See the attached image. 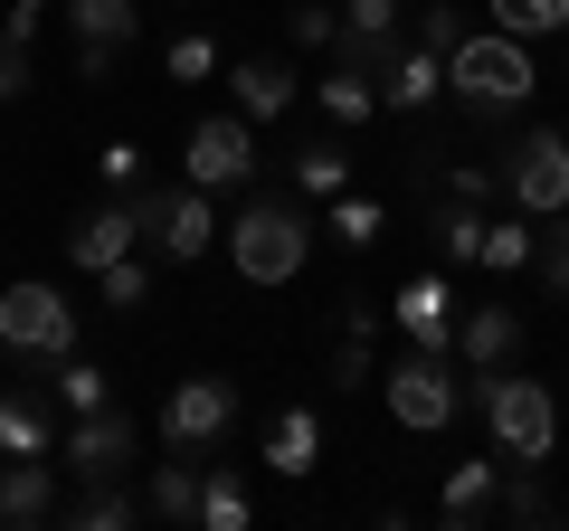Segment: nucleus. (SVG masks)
I'll use <instances>...</instances> for the list:
<instances>
[{
  "label": "nucleus",
  "mask_w": 569,
  "mask_h": 531,
  "mask_svg": "<svg viewBox=\"0 0 569 531\" xmlns=\"http://www.w3.org/2000/svg\"><path fill=\"white\" fill-rule=\"evenodd\" d=\"M228 266H238L247 285H295L313 266V219L284 190H247V209L228 219Z\"/></svg>",
  "instance_id": "1"
},
{
  "label": "nucleus",
  "mask_w": 569,
  "mask_h": 531,
  "mask_svg": "<svg viewBox=\"0 0 569 531\" xmlns=\"http://www.w3.org/2000/svg\"><path fill=\"white\" fill-rule=\"evenodd\" d=\"M447 86L475 104V114H512V104H531V96H541L531 39H512V29H466V39L447 48Z\"/></svg>",
  "instance_id": "2"
},
{
  "label": "nucleus",
  "mask_w": 569,
  "mask_h": 531,
  "mask_svg": "<svg viewBox=\"0 0 569 531\" xmlns=\"http://www.w3.org/2000/svg\"><path fill=\"white\" fill-rule=\"evenodd\" d=\"M475 409H485L493 447L512 455V465H541L550 447H560V399H550L541 380H522V370H475Z\"/></svg>",
  "instance_id": "3"
},
{
  "label": "nucleus",
  "mask_w": 569,
  "mask_h": 531,
  "mask_svg": "<svg viewBox=\"0 0 569 531\" xmlns=\"http://www.w3.org/2000/svg\"><path fill=\"white\" fill-rule=\"evenodd\" d=\"M0 351L20 370H58L77 351V304L58 285H10L0 294Z\"/></svg>",
  "instance_id": "4"
},
{
  "label": "nucleus",
  "mask_w": 569,
  "mask_h": 531,
  "mask_svg": "<svg viewBox=\"0 0 569 531\" xmlns=\"http://www.w3.org/2000/svg\"><path fill=\"white\" fill-rule=\"evenodd\" d=\"M493 171H503V200L531 209V219H560V209H569V133H560V123H531V133H512Z\"/></svg>",
  "instance_id": "5"
},
{
  "label": "nucleus",
  "mask_w": 569,
  "mask_h": 531,
  "mask_svg": "<svg viewBox=\"0 0 569 531\" xmlns=\"http://www.w3.org/2000/svg\"><path fill=\"white\" fill-rule=\"evenodd\" d=\"M380 399H389V418H399L408 437H437V428H456V418H466V389H456L447 351H418V342H408V361L380 380Z\"/></svg>",
  "instance_id": "6"
},
{
  "label": "nucleus",
  "mask_w": 569,
  "mask_h": 531,
  "mask_svg": "<svg viewBox=\"0 0 569 531\" xmlns=\"http://www.w3.org/2000/svg\"><path fill=\"white\" fill-rule=\"evenodd\" d=\"M142 465V428L104 399V409H86L77 428H67V447H58V474H77V484H123V474Z\"/></svg>",
  "instance_id": "7"
},
{
  "label": "nucleus",
  "mask_w": 569,
  "mask_h": 531,
  "mask_svg": "<svg viewBox=\"0 0 569 531\" xmlns=\"http://www.w3.org/2000/svg\"><path fill=\"white\" fill-rule=\"evenodd\" d=\"M228 428H238V380H181L162 399V447L181 455H219Z\"/></svg>",
  "instance_id": "8"
},
{
  "label": "nucleus",
  "mask_w": 569,
  "mask_h": 531,
  "mask_svg": "<svg viewBox=\"0 0 569 531\" xmlns=\"http://www.w3.org/2000/svg\"><path fill=\"white\" fill-rule=\"evenodd\" d=\"M181 171L200 190H247L257 181V143H247V114H200L181 143Z\"/></svg>",
  "instance_id": "9"
},
{
  "label": "nucleus",
  "mask_w": 569,
  "mask_h": 531,
  "mask_svg": "<svg viewBox=\"0 0 569 531\" xmlns=\"http://www.w3.org/2000/svg\"><path fill=\"white\" fill-rule=\"evenodd\" d=\"M399 20H408V0H342V29H332V58L361 67V77H389L399 67Z\"/></svg>",
  "instance_id": "10"
},
{
  "label": "nucleus",
  "mask_w": 569,
  "mask_h": 531,
  "mask_svg": "<svg viewBox=\"0 0 569 531\" xmlns=\"http://www.w3.org/2000/svg\"><path fill=\"white\" fill-rule=\"evenodd\" d=\"M133 238H142V219H133V200H123V190H104L96 209H77V219H67V266H77V275H104V266L114 257H133Z\"/></svg>",
  "instance_id": "11"
},
{
  "label": "nucleus",
  "mask_w": 569,
  "mask_h": 531,
  "mask_svg": "<svg viewBox=\"0 0 569 531\" xmlns=\"http://www.w3.org/2000/svg\"><path fill=\"white\" fill-rule=\"evenodd\" d=\"M209 200H219V190H200V181L162 190V219H152V247H162L171 266H200L209 247L228 238V228H219V209H209Z\"/></svg>",
  "instance_id": "12"
},
{
  "label": "nucleus",
  "mask_w": 569,
  "mask_h": 531,
  "mask_svg": "<svg viewBox=\"0 0 569 531\" xmlns=\"http://www.w3.org/2000/svg\"><path fill=\"white\" fill-rule=\"evenodd\" d=\"M0 522L10 531L58 522V465H48V455H0Z\"/></svg>",
  "instance_id": "13"
},
{
  "label": "nucleus",
  "mask_w": 569,
  "mask_h": 531,
  "mask_svg": "<svg viewBox=\"0 0 569 531\" xmlns=\"http://www.w3.org/2000/svg\"><path fill=\"white\" fill-rule=\"evenodd\" d=\"M389 313H399V332H408L418 351H456V313H466V304H456L447 275H408Z\"/></svg>",
  "instance_id": "14"
},
{
  "label": "nucleus",
  "mask_w": 569,
  "mask_h": 531,
  "mask_svg": "<svg viewBox=\"0 0 569 531\" xmlns=\"http://www.w3.org/2000/svg\"><path fill=\"white\" fill-rule=\"evenodd\" d=\"M427 219H437V257H447V266H485V228H493L485 200H466V190H427Z\"/></svg>",
  "instance_id": "15"
},
{
  "label": "nucleus",
  "mask_w": 569,
  "mask_h": 531,
  "mask_svg": "<svg viewBox=\"0 0 569 531\" xmlns=\"http://www.w3.org/2000/svg\"><path fill=\"white\" fill-rule=\"evenodd\" d=\"M456 351H466L475 370L522 361V313H512V304H466V313H456Z\"/></svg>",
  "instance_id": "16"
},
{
  "label": "nucleus",
  "mask_w": 569,
  "mask_h": 531,
  "mask_svg": "<svg viewBox=\"0 0 569 531\" xmlns=\"http://www.w3.org/2000/svg\"><path fill=\"white\" fill-rule=\"evenodd\" d=\"M493 484H503V455H466V465L447 474V493H437V522H447V531L493 522Z\"/></svg>",
  "instance_id": "17"
},
{
  "label": "nucleus",
  "mask_w": 569,
  "mask_h": 531,
  "mask_svg": "<svg viewBox=\"0 0 569 531\" xmlns=\"http://www.w3.org/2000/svg\"><path fill=\"white\" fill-rule=\"evenodd\" d=\"M313 465H323V418L313 409H276L266 418V474L295 484V474H313Z\"/></svg>",
  "instance_id": "18"
},
{
  "label": "nucleus",
  "mask_w": 569,
  "mask_h": 531,
  "mask_svg": "<svg viewBox=\"0 0 569 531\" xmlns=\"http://www.w3.org/2000/svg\"><path fill=\"white\" fill-rule=\"evenodd\" d=\"M48 447H58L48 389H0V455H48Z\"/></svg>",
  "instance_id": "19"
},
{
  "label": "nucleus",
  "mask_w": 569,
  "mask_h": 531,
  "mask_svg": "<svg viewBox=\"0 0 569 531\" xmlns=\"http://www.w3.org/2000/svg\"><path fill=\"white\" fill-rule=\"evenodd\" d=\"M437 96H447V58L408 39V48H399V67L380 77V104H399V114H427Z\"/></svg>",
  "instance_id": "20"
},
{
  "label": "nucleus",
  "mask_w": 569,
  "mask_h": 531,
  "mask_svg": "<svg viewBox=\"0 0 569 531\" xmlns=\"http://www.w3.org/2000/svg\"><path fill=\"white\" fill-rule=\"evenodd\" d=\"M228 96H238L247 123H276L284 104H295V77H284L276 58H238V67H228Z\"/></svg>",
  "instance_id": "21"
},
{
  "label": "nucleus",
  "mask_w": 569,
  "mask_h": 531,
  "mask_svg": "<svg viewBox=\"0 0 569 531\" xmlns=\"http://www.w3.org/2000/svg\"><path fill=\"white\" fill-rule=\"evenodd\" d=\"M142 512L152 522H200V455L171 447V465H152V484H142Z\"/></svg>",
  "instance_id": "22"
},
{
  "label": "nucleus",
  "mask_w": 569,
  "mask_h": 531,
  "mask_svg": "<svg viewBox=\"0 0 569 531\" xmlns=\"http://www.w3.org/2000/svg\"><path fill=\"white\" fill-rule=\"evenodd\" d=\"M58 20H67V39H77V48H133L142 10H133V0H67Z\"/></svg>",
  "instance_id": "23"
},
{
  "label": "nucleus",
  "mask_w": 569,
  "mask_h": 531,
  "mask_svg": "<svg viewBox=\"0 0 569 531\" xmlns=\"http://www.w3.org/2000/svg\"><path fill=\"white\" fill-rule=\"evenodd\" d=\"M284 171H295V190H305V200H342V190H351V152L332 143V133L295 143V152H284Z\"/></svg>",
  "instance_id": "24"
},
{
  "label": "nucleus",
  "mask_w": 569,
  "mask_h": 531,
  "mask_svg": "<svg viewBox=\"0 0 569 531\" xmlns=\"http://www.w3.org/2000/svg\"><path fill=\"white\" fill-rule=\"evenodd\" d=\"M257 522V503H247L238 465H219V455H200V531H247Z\"/></svg>",
  "instance_id": "25"
},
{
  "label": "nucleus",
  "mask_w": 569,
  "mask_h": 531,
  "mask_svg": "<svg viewBox=\"0 0 569 531\" xmlns=\"http://www.w3.org/2000/svg\"><path fill=\"white\" fill-rule=\"evenodd\" d=\"M48 389H58V409H67V418H86V409H104V399H114L104 361H86V351H67V361L48 370Z\"/></svg>",
  "instance_id": "26"
},
{
  "label": "nucleus",
  "mask_w": 569,
  "mask_h": 531,
  "mask_svg": "<svg viewBox=\"0 0 569 531\" xmlns=\"http://www.w3.org/2000/svg\"><path fill=\"white\" fill-rule=\"evenodd\" d=\"M531 257H541V228H531V209H512V219L485 228V266H493V275H522Z\"/></svg>",
  "instance_id": "27"
},
{
  "label": "nucleus",
  "mask_w": 569,
  "mask_h": 531,
  "mask_svg": "<svg viewBox=\"0 0 569 531\" xmlns=\"http://www.w3.org/2000/svg\"><path fill=\"white\" fill-rule=\"evenodd\" d=\"M550 512H560V503L541 493V474L503 455V484H493V522H550Z\"/></svg>",
  "instance_id": "28"
},
{
  "label": "nucleus",
  "mask_w": 569,
  "mask_h": 531,
  "mask_svg": "<svg viewBox=\"0 0 569 531\" xmlns=\"http://www.w3.org/2000/svg\"><path fill=\"white\" fill-rule=\"evenodd\" d=\"M323 114H332V123H370V114H380V77L332 67V77H323Z\"/></svg>",
  "instance_id": "29"
},
{
  "label": "nucleus",
  "mask_w": 569,
  "mask_h": 531,
  "mask_svg": "<svg viewBox=\"0 0 569 531\" xmlns=\"http://www.w3.org/2000/svg\"><path fill=\"white\" fill-rule=\"evenodd\" d=\"M493 29H512V39H560L569 29V0H485Z\"/></svg>",
  "instance_id": "30"
},
{
  "label": "nucleus",
  "mask_w": 569,
  "mask_h": 531,
  "mask_svg": "<svg viewBox=\"0 0 569 531\" xmlns=\"http://www.w3.org/2000/svg\"><path fill=\"white\" fill-rule=\"evenodd\" d=\"M96 294H104V313H123V323H133V313L152 304V266H142V257H114V266L96 275Z\"/></svg>",
  "instance_id": "31"
},
{
  "label": "nucleus",
  "mask_w": 569,
  "mask_h": 531,
  "mask_svg": "<svg viewBox=\"0 0 569 531\" xmlns=\"http://www.w3.org/2000/svg\"><path fill=\"white\" fill-rule=\"evenodd\" d=\"M133 493H123V484H86L77 493V503H67V522H77V531H123V522H133Z\"/></svg>",
  "instance_id": "32"
},
{
  "label": "nucleus",
  "mask_w": 569,
  "mask_h": 531,
  "mask_svg": "<svg viewBox=\"0 0 569 531\" xmlns=\"http://www.w3.org/2000/svg\"><path fill=\"white\" fill-rule=\"evenodd\" d=\"M380 228H389L380 200H361V190H342V200H332V238H342L351 257H361V247H380Z\"/></svg>",
  "instance_id": "33"
},
{
  "label": "nucleus",
  "mask_w": 569,
  "mask_h": 531,
  "mask_svg": "<svg viewBox=\"0 0 569 531\" xmlns=\"http://www.w3.org/2000/svg\"><path fill=\"white\" fill-rule=\"evenodd\" d=\"M162 67H171V86H209V77H219V48L190 29V39H171V58H162Z\"/></svg>",
  "instance_id": "34"
},
{
  "label": "nucleus",
  "mask_w": 569,
  "mask_h": 531,
  "mask_svg": "<svg viewBox=\"0 0 569 531\" xmlns=\"http://www.w3.org/2000/svg\"><path fill=\"white\" fill-rule=\"evenodd\" d=\"M29 96V29L0 20V104H20Z\"/></svg>",
  "instance_id": "35"
},
{
  "label": "nucleus",
  "mask_w": 569,
  "mask_h": 531,
  "mask_svg": "<svg viewBox=\"0 0 569 531\" xmlns=\"http://www.w3.org/2000/svg\"><path fill=\"white\" fill-rule=\"evenodd\" d=\"M531 275H541V294H560V304H569V228H550V238H541Z\"/></svg>",
  "instance_id": "36"
},
{
  "label": "nucleus",
  "mask_w": 569,
  "mask_h": 531,
  "mask_svg": "<svg viewBox=\"0 0 569 531\" xmlns=\"http://www.w3.org/2000/svg\"><path fill=\"white\" fill-rule=\"evenodd\" d=\"M456 39H466V10H447V0H427V10H418V48H437V58H447Z\"/></svg>",
  "instance_id": "37"
},
{
  "label": "nucleus",
  "mask_w": 569,
  "mask_h": 531,
  "mask_svg": "<svg viewBox=\"0 0 569 531\" xmlns=\"http://www.w3.org/2000/svg\"><path fill=\"white\" fill-rule=\"evenodd\" d=\"M284 29H295V48H332V29H342V0H332V10H323V0H305Z\"/></svg>",
  "instance_id": "38"
},
{
  "label": "nucleus",
  "mask_w": 569,
  "mask_h": 531,
  "mask_svg": "<svg viewBox=\"0 0 569 531\" xmlns=\"http://www.w3.org/2000/svg\"><path fill=\"white\" fill-rule=\"evenodd\" d=\"M96 181H104V190H133V181H142V143H104V152H96Z\"/></svg>",
  "instance_id": "39"
},
{
  "label": "nucleus",
  "mask_w": 569,
  "mask_h": 531,
  "mask_svg": "<svg viewBox=\"0 0 569 531\" xmlns=\"http://www.w3.org/2000/svg\"><path fill=\"white\" fill-rule=\"evenodd\" d=\"M370 351H380V342L342 332V351H332V389H361V380H370Z\"/></svg>",
  "instance_id": "40"
},
{
  "label": "nucleus",
  "mask_w": 569,
  "mask_h": 531,
  "mask_svg": "<svg viewBox=\"0 0 569 531\" xmlns=\"http://www.w3.org/2000/svg\"><path fill=\"white\" fill-rule=\"evenodd\" d=\"M114 58H123V48H77V77L104 86V77H114Z\"/></svg>",
  "instance_id": "41"
},
{
  "label": "nucleus",
  "mask_w": 569,
  "mask_h": 531,
  "mask_svg": "<svg viewBox=\"0 0 569 531\" xmlns=\"http://www.w3.org/2000/svg\"><path fill=\"white\" fill-rule=\"evenodd\" d=\"M39 20H48V0H10V29H29V39H39Z\"/></svg>",
  "instance_id": "42"
},
{
  "label": "nucleus",
  "mask_w": 569,
  "mask_h": 531,
  "mask_svg": "<svg viewBox=\"0 0 569 531\" xmlns=\"http://www.w3.org/2000/svg\"><path fill=\"white\" fill-rule=\"evenodd\" d=\"M171 10H190V0H171Z\"/></svg>",
  "instance_id": "43"
},
{
  "label": "nucleus",
  "mask_w": 569,
  "mask_h": 531,
  "mask_svg": "<svg viewBox=\"0 0 569 531\" xmlns=\"http://www.w3.org/2000/svg\"><path fill=\"white\" fill-rule=\"evenodd\" d=\"M560 39H569V29H560Z\"/></svg>",
  "instance_id": "44"
}]
</instances>
